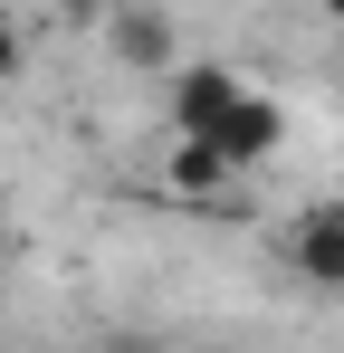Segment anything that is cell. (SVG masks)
I'll list each match as a JSON object with an SVG mask.
<instances>
[{
	"instance_id": "obj_1",
	"label": "cell",
	"mask_w": 344,
	"mask_h": 353,
	"mask_svg": "<svg viewBox=\"0 0 344 353\" xmlns=\"http://www.w3.org/2000/svg\"><path fill=\"white\" fill-rule=\"evenodd\" d=\"M239 96V67L220 58H172L163 67V134H211Z\"/></svg>"
},
{
	"instance_id": "obj_2",
	"label": "cell",
	"mask_w": 344,
	"mask_h": 353,
	"mask_svg": "<svg viewBox=\"0 0 344 353\" xmlns=\"http://www.w3.org/2000/svg\"><path fill=\"white\" fill-rule=\"evenodd\" d=\"M201 143L220 153L229 172H258V163H268V153L287 143V105H278V96H258V86H239V96H229V115L211 124Z\"/></svg>"
},
{
	"instance_id": "obj_3",
	"label": "cell",
	"mask_w": 344,
	"mask_h": 353,
	"mask_svg": "<svg viewBox=\"0 0 344 353\" xmlns=\"http://www.w3.org/2000/svg\"><path fill=\"white\" fill-rule=\"evenodd\" d=\"M106 58L134 67V77H163V67L182 58L172 10H153V0H115V10H106Z\"/></svg>"
},
{
	"instance_id": "obj_4",
	"label": "cell",
	"mask_w": 344,
	"mask_h": 353,
	"mask_svg": "<svg viewBox=\"0 0 344 353\" xmlns=\"http://www.w3.org/2000/svg\"><path fill=\"white\" fill-rule=\"evenodd\" d=\"M153 191H163V201H191V210H220L229 191H239V172H229L201 134H163V172H153Z\"/></svg>"
},
{
	"instance_id": "obj_5",
	"label": "cell",
	"mask_w": 344,
	"mask_h": 353,
	"mask_svg": "<svg viewBox=\"0 0 344 353\" xmlns=\"http://www.w3.org/2000/svg\"><path fill=\"white\" fill-rule=\"evenodd\" d=\"M287 268L316 296H344V201H316V210L287 230Z\"/></svg>"
},
{
	"instance_id": "obj_6",
	"label": "cell",
	"mask_w": 344,
	"mask_h": 353,
	"mask_svg": "<svg viewBox=\"0 0 344 353\" xmlns=\"http://www.w3.org/2000/svg\"><path fill=\"white\" fill-rule=\"evenodd\" d=\"M19 67H29V39H19V29H10V19H0V86H10V77H19Z\"/></svg>"
},
{
	"instance_id": "obj_7",
	"label": "cell",
	"mask_w": 344,
	"mask_h": 353,
	"mask_svg": "<svg viewBox=\"0 0 344 353\" xmlns=\"http://www.w3.org/2000/svg\"><path fill=\"white\" fill-rule=\"evenodd\" d=\"M96 353H163V344H153V334H106Z\"/></svg>"
},
{
	"instance_id": "obj_8",
	"label": "cell",
	"mask_w": 344,
	"mask_h": 353,
	"mask_svg": "<svg viewBox=\"0 0 344 353\" xmlns=\"http://www.w3.org/2000/svg\"><path fill=\"white\" fill-rule=\"evenodd\" d=\"M10 258H19V239H10V220H0V277H10Z\"/></svg>"
},
{
	"instance_id": "obj_9",
	"label": "cell",
	"mask_w": 344,
	"mask_h": 353,
	"mask_svg": "<svg viewBox=\"0 0 344 353\" xmlns=\"http://www.w3.org/2000/svg\"><path fill=\"white\" fill-rule=\"evenodd\" d=\"M316 10H325V19H335V29H344V0H316Z\"/></svg>"
}]
</instances>
